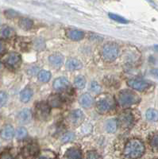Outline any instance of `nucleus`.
<instances>
[{
	"mask_svg": "<svg viewBox=\"0 0 158 159\" xmlns=\"http://www.w3.org/2000/svg\"><path fill=\"white\" fill-rule=\"evenodd\" d=\"M138 96L129 90H123L118 95V101L122 107H127L139 101Z\"/></svg>",
	"mask_w": 158,
	"mask_h": 159,
	"instance_id": "obj_2",
	"label": "nucleus"
},
{
	"mask_svg": "<svg viewBox=\"0 0 158 159\" xmlns=\"http://www.w3.org/2000/svg\"><path fill=\"white\" fill-rule=\"evenodd\" d=\"M87 159H102L101 156L96 151H89L87 155Z\"/></svg>",
	"mask_w": 158,
	"mask_h": 159,
	"instance_id": "obj_31",
	"label": "nucleus"
},
{
	"mask_svg": "<svg viewBox=\"0 0 158 159\" xmlns=\"http://www.w3.org/2000/svg\"><path fill=\"white\" fill-rule=\"evenodd\" d=\"M14 134H15V131H14V129H13V127H11V125L5 126L2 130V137L4 139H12Z\"/></svg>",
	"mask_w": 158,
	"mask_h": 159,
	"instance_id": "obj_20",
	"label": "nucleus"
},
{
	"mask_svg": "<svg viewBox=\"0 0 158 159\" xmlns=\"http://www.w3.org/2000/svg\"><path fill=\"white\" fill-rule=\"evenodd\" d=\"M133 117L129 112H124L123 114L119 116V123L125 128L130 127L133 125Z\"/></svg>",
	"mask_w": 158,
	"mask_h": 159,
	"instance_id": "obj_8",
	"label": "nucleus"
},
{
	"mask_svg": "<svg viewBox=\"0 0 158 159\" xmlns=\"http://www.w3.org/2000/svg\"><path fill=\"white\" fill-rule=\"evenodd\" d=\"M5 15L8 18H14L18 15V13L16 11H13V10H8V11H5Z\"/></svg>",
	"mask_w": 158,
	"mask_h": 159,
	"instance_id": "obj_32",
	"label": "nucleus"
},
{
	"mask_svg": "<svg viewBox=\"0 0 158 159\" xmlns=\"http://www.w3.org/2000/svg\"><path fill=\"white\" fill-rule=\"evenodd\" d=\"M39 147L37 143H29L22 150V155L24 159H33L38 155Z\"/></svg>",
	"mask_w": 158,
	"mask_h": 159,
	"instance_id": "obj_4",
	"label": "nucleus"
},
{
	"mask_svg": "<svg viewBox=\"0 0 158 159\" xmlns=\"http://www.w3.org/2000/svg\"><path fill=\"white\" fill-rule=\"evenodd\" d=\"M91 89H92L94 92H99V91H100L101 88L97 82L93 81L92 83V84H91Z\"/></svg>",
	"mask_w": 158,
	"mask_h": 159,
	"instance_id": "obj_33",
	"label": "nucleus"
},
{
	"mask_svg": "<svg viewBox=\"0 0 158 159\" xmlns=\"http://www.w3.org/2000/svg\"><path fill=\"white\" fill-rule=\"evenodd\" d=\"M145 153V146L141 140L130 139L124 148V154L129 158L136 159L142 157Z\"/></svg>",
	"mask_w": 158,
	"mask_h": 159,
	"instance_id": "obj_1",
	"label": "nucleus"
},
{
	"mask_svg": "<svg viewBox=\"0 0 158 159\" xmlns=\"http://www.w3.org/2000/svg\"><path fill=\"white\" fill-rule=\"evenodd\" d=\"M36 159H58L56 154L51 150H43L37 156Z\"/></svg>",
	"mask_w": 158,
	"mask_h": 159,
	"instance_id": "obj_19",
	"label": "nucleus"
},
{
	"mask_svg": "<svg viewBox=\"0 0 158 159\" xmlns=\"http://www.w3.org/2000/svg\"><path fill=\"white\" fill-rule=\"evenodd\" d=\"M109 17L111 19L115 20V21H116V22H120V23H127L128 21L126 19H125L124 18H122V17L119 16V15H115V14H109Z\"/></svg>",
	"mask_w": 158,
	"mask_h": 159,
	"instance_id": "obj_29",
	"label": "nucleus"
},
{
	"mask_svg": "<svg viewBox=\"0 0 158 159\" xmlns=\"http://www.w3.org/2000/svg\"><path fill=\"white\" fill-rule=\"evenodd\" d=\"M82 66H83L82 63L79 61V60L75 59V58L69 59L66 62V68L68 70H76V69H81Z\"/></svg>",
	"mask_w": 158,
	"mask_h": 159,
	"instance_id": "obj_15",
	"label": "nucleus"
},
{
	"mask_svg": "<svg viewBox=\"0 0 158 159\" xmlns=\"http://www.w3.org/2000/svg\"><path fill=\"white\" fill-rule=\"evenodd\" d=\"M66 35L68 38L73 41H79L84 36V32L77 30H68L66 32Z\"/></svg>",
	"mask_w": 158,
	"mask_h": 159,
	"instance_id": "obj_14",
	"label": "nucleus"
},
{
	"mask_svg": "<svg viewBox=\"0 0 158 159\" xmlns=\"http://www.w3.org/2000/svg\"><path fill=\"white\" fill-rule=\"evenodd\" d=\"M15 35V30L10 26H3L1 29V37L2 38H10Z\"/></svg>",
	"mask_w": 158,
	"mask_h": 159,
	"instance_id": "obj_22",
	"label": "nucleus"
},
{
	"mask_svg": "<svg viewBox=\"0 0 158 159\" xmlns=\"http://www.w3.org/2000/svg\"><path fill=\"white\" fill-rule=\"evenodd\" d=\"M49 104L45 102H40L36 106V117L41 120H45L49 118L50 114V108Z\"/></svg>",
	"mask_w": 158,
	"mask_h": 159,
	"instance_id": "obj_5",
	"label": "nucleus"
},
{
	"mask_svg": "<svg viewBox=\"0 0 158 159\" xmlns=\"http://www.w3.org/2000/svg\"><path fill=\"white\" fill-rule=\"evenodd\" d=\"M79 103L84 107H90L93 103V98L88 93L84 94L79 99Z\"/></svg>",
	"mask_w": 158,
	"mask_h": 159,
	"instance_id": "obj_18",
	"label": "nucleus"
},
{
	"mask_svg": "<svg viewBox=\"0 0 158 159\" xmlns=\"http://www.w3.org/2000/svg\"><path fill=\"white\" fill-rule=\"evenodd\" d=\"M146 118L149 121L156 122L158 120V111L154 109H149L146 111Z\"/></svg>",
	"mask_w": 158,
	"mask_h": 159,
	"instance_id": "obj_25",
	"label": "nucleus"
},
{
	"mask_svg": "<svg viewBox=\"0 0 158 159\" xmlns=\"http://www.w3.org/2000/svg\"><path fill=\"white\" fill-rule=\"evenodd\" d=\"M75 85L78 89H84L86 84V80L83 76H79L75 79Z\"/></svg>",
	"mask_w": 158,
	"mask_h": 159,
	"instance_id": "obj_27",
	"label": "nucleus"
},
{
	"mask_svg": "<svg viewBox=\"0 0 158 159\" xmlns=\"http://www.w3.org/2000/svg\"><path fill=\"white\" fill-rule=\"evenodd\" d=\"M84 118V113L82 111L80 110H75L71 113L70 115V119L71 121L73 123H80L82 120Z\"/></svg>",
	"mask_w": 158,
	"mask_h": 159,
	"instance_id": "obj_16",
	"label": "nucleus"
},
{
	"mask_svg": "<svg viewBox=\"0 0 158 159\" xmlns=\"http://www.w3.org/2000/svg\"><path fill=\"white\" fill-rule=\"evenodd\" d=\"M51 78V73L48 71L42 70L38 73V79L42 82H48Z\"/></svg>",
	"mask_w": 158,
	"mask_h": 159,
	"instance_id": "obj_26",
	"label": "nucleus"
},
{
	"mask_svg": "<svg viewBox=\"0 0 158 159\" xmlns=\"http://www.w3.org/2000/svg\"><path fill=\"white\" fill-rule=\"evenodd\" d=\"M18 121L22 124H26L30 122L31 119H32V113L31 111L28 108H25L22 111H20L18 114Z\"/></svg>",
	"mask_w": 158,
	"mask_h": 159,
	"instance_id": "obj_10",
	"label": "nucleus"
},
{
	"mask_svg": "<svg viewBox=\"0 0 158 159\" xmlns=\"http://www.w3.org/2000/svg\"><path fill=\"white\" fill-rule=\"evenodd\" d=\"M152 72H153L154 76L158 79V69H154V70L152 71Z\"/></svg>",
	"mask_w": 158,
	"mask_h": 159,
	"instance_id": "obj_37",
	"label": "nucleus"
},
{
	"mask_svg": "<svg viewBox=\"0 0 158 159\" xmlns=\"http://www.w3.org/2000/svg\"><path fill=\"white\" fill-rule=\"evenodd\" d=\"M4 50H7V49H4V47H3V43L2 42H1V54H3V52Z\"/></svg>",
	"mask_w": 158,
	"mask_h": 159,
	"instance_id": "obj_38",
	"label": "nucleus"
},
{
	"mask_svg": "<svg viewBox=\"0 0 158 159\" xmlns=\"http://www.w3.org/2000/svg\"><path fill=\"white\" fill-rule=\"evenodd\" d=\"M64 159H82V152L78 148H71L67 150Z\"/></svg>",
	"mask_w": 158,
	"mask_h": 159,
	"instance_id": "obj_11",
	"label": "nucleus"
},
{
	"mask_svg": "<svg viewBox=\"0 0 158 159\" xmlns=\"http://www.w3.org/2000/svg\"><path fill=\"white\" fill-rule=\"evenodd\" d=\"M127 84L129 87L138 91L146 90L149 86V83L147 80H142L141 78H133V79L129 80Z\"/></svg>",
	"mask_w": 158,
	"mask_h": 159,
	"instance_id": "obj_7",
	"label": "nucleus"
},
{
	"mask_svg": "<svg viewBox=\"0 0 158 159\" xmlns=\"http://www.w3.org/2000/svg\"><path fill=\"white\" fill-rule=\"evenodd\" d=\"M114 107H115V102L111 98L101 99L96 105L97 111L99 113H106V112L110 111Z\"/></svg>",
	"mask_w": 158,
	"mask_h": 159,
	"instance_id": "obj_6",
	"label": "nucleus"
},
{
	"mask_svg": "<svg viewBox=\"0 0 158 159\" xmlns=\"http://www.w3.org/2000/svg\"><path fill=\"white\" fill-rule=\"evenodd\" d=\"M49 62H50L53 66H55V67H59V66H61V65H62V63H63L64 58L63 57H62V55L60 54V53H55V54L51 55V56L49 57Z\"/></svg>",
	"mask_w": 158,
	"mask_h": 159,
	"instance_id": "obj_17",
	"label": "nucleus"
},
{
	"mask_svg": "<svg viewBox=\"0 0 158 159\" xmlns=\"http://www.w3.org/2000/svg\"><path fill=\"white\" fill-rule=\"evenodd\" d=\"M69 86V82L65 77H59L53 82V88L56 90H65Z\"/></svg>",
	"mask_w": 158,
	"mask_h": 159,
	"instance_id": "obj_12",
	"label": "nucleus"
},
{
	"mask_svg": "<svg viewBox=\"0 0 158 159\" xmlns=\"http://www.w3.org/2000/svg\"><path fill=\"white\" fill-rule=\"evenodd\" d=\"M33 96V91L30 89H25L20 93V99L23 103H27Z\"/></svg>",
	"mask_w": 158,
	"mask_h": 159,
	"instance_id": "obj_21",
	"label": "nucleus"
},
{
	"mask_svg": "<svg viewBox=\"0 0 158 159\" xmlns=\"http://www.w3.org/2000/svg\"><path fill=\"white\" fill-rule=\"evenodd\" d=\"M117 127H118V122L115 119H109L106 123V130L110 133H114L116 131Z\"/></svg>",
	"mask_w": 158,
	"mask_h": 159,
	"instance_id": "obj_23",
	"label": "nucleus"
},
{
	"mask_svg": "<svg viewBox=\"0 0 158 159\" xmlns=\"http://www.w3.org/2000/svg\"><path fill=\"white\" fill-rule=\"evenodd\" d=\"M19 25H20V27L22 28L23 30L31 29L33 26L32 20H30L29 18H22V19H20L19 21Z\"/></svg>",
	"mask_w": 158,
	"mask_h": 159,
	"instance_id": "obj_24",
	"label": "nucleus"
},
{
	"mask_svg": "<svg viewBox=\"0 0 158 159\" xmlns=\"http://www.w3.org/2000/svg\"><path fill=\"white\" fill-rule=\"evenodd\" d=\"M150 144L151 146H152L153 147H154V148H158V134L154 135L153 138H152Z\"/></svg>",
	"mask_w": 158,
	"mask_h": 159,
	"instance_id": "obj_34",
	"label": "nucleus"
},
{
	"mask_svg": "<svg viewBox=\"0 0 158 159\" xmlns=\"http://www.w3.org/2000/svg\"><path fill=\"white\" fill-rule=\"evenodd\" d=\"M74 138H75V134L72 132H68V133L64 134L63 137L61 138V142L62 143H68V142L73 140Z\"/></svg>",
	"mask_w": 158,
	"mask_h": 159,
	"instance_id": "obj_28",
	"label": "nucleus"
},
{
	"mask_svg": "<svg viewBox=\"0 0 158 159\" xmlns=\"http://www.w3.org/2000/svg\"><path fill=\"white\" fill-rule=\"evenodd\" d=\"M7 95L6 94L5 92H1V94H0V99H1V106H3L7 101Z\"/></svg>",
	"mask_w": 158,
	"mask_h": 159,
	"instance_id": "obj_35",
	"label": "nucleus"
},
{
	"mask_svg": "<svg viewBox=\"0 0 158 159\" xmlns=\"http://www.w3.org/2000/svg\"><path fill=\"white\" fill-rule=\"evenodd\" d=\"M27 135V130L24 127H20L16 130V137L18 139H22Z\"/></svg>",
	"mask_w": 158,
	"mask_h": 159,
	"instance_id": "obj_30",
	"label": "nucleus"
},
{
	"mask_svg": "<svg viewBox=\"0 0 158 159\" xmlns=\"http://www.w3.org/2000/svg\"><path fill=\"white\" fill-rule=\"evenodd\" d=\"M1 159H15V157H13L11 154H9L8 152H3L1 154Z\"/></svg>",
	"mask_w": 158,
	"mask_h": 159,
	"instance_id": "obj_36",
	"label": "nucleus"
},
{
	"mask_svg": "<svg viewBox=\"0 0 158 159\" xmlns=\"http://www.w3.org/2000/svg\"><path fill=\"white\" fill-rule=\"evenodd\" d=\"M48 103L49 106L52 107H60L63 103V99L60 95L54 94L49 96Z\"/></svg>",
	"mask_w": 158,
	"mask_h": 159,
	"instance_id": "obj_13",
	"label": "nucleus"
},
{
	"mask_svg": "<svg viewBox=\"0 0 158 159\" xmlns=\"http://www.w3.org/2000/svg\"><path fill=\"white\" fill-rule=\"evenodd\" d=\"M21 62V57L18 53L16 52H12L8 56V57L6 59V64L11 68L17 67Z\"/></svg>",
	"mask_w": 158,
	"mask_h": 159,
	"instance_id": "obj_9",
	"label": "nucleus"
},
{
	"mask_svg": "<svg viewBox=\"0 0 158 159\" xmlns=\"http://www.w3.org/2000/svg\"><path fill=\"white\" fill-rule=\"evenodd\" d=\"M102 56L107 61H115L119 56V47L115 43H108L102 49Z\"/></svg>",
	"mask_w": 158,
	"mask_h": 159,
	"instance_id": "obj_3",
	"label": "nucleus"
}]
</instances>
